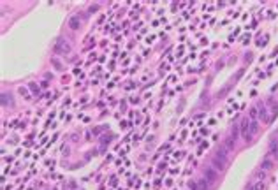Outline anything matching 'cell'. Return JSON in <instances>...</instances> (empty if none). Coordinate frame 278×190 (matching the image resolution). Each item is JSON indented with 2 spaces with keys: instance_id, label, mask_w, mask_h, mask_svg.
I'll use <instances>...</instances> for the list:
<instances>
[{
  "instance_id": "6da1fadb",
  "label": "cell",
  "mask_w": 278,
  "mask_h": 190,
  "mask_svg": "<svg viewBox=\"0 0 278 190\" xmlns=\"http://www.w3.org/2000/svg\"><path fill=\"white\" fill-rule=\"evenodd\" d=\"M204 178H206V181L211 185V183H215L217 181V178H218V171L213 165H209V167H206L204 169Z\"/></svg>"
},
{
  "instance_id": "7a4b0ae2",
  "label": "cell",
  "mask_w": 278,
  "mask_h": 190,
  "mask_svg": "<svg viewBox=\"0 0 278 190\" xmlns=\"http://www.w3.org/2000/svg\"><path fill=\"white\" fill-rule=\"evenodd\" d=\"M55 51H56V53H60V55H67V53L71 51V46H69L63 39H58V40H56V44H55Z\"/></svg>"
},
{
  "instance_id": "3957f363",
  "label": "cell",
  "mask_w": 278,
  "mask_h": 190,
  "mask_svg": "<svg viewBox=\"0 0 278 190\" xmlns=\"http://www.w3.org/2000/svg\"><path fill=\"white\" fill-rule=\"evenodd\" d=\"M255 134H257V121L255 120H250V129H248V136H246V141H250Z\"/></svg>"
},
{
  "instance_id": "277c9868",
  "label": "cell",
  "mask_w": 278,
  "mask_h": 190,
  "mask_svg": "<svg viewBox=\"0 0 278 190\" xmlns=\"http://www.w3.org/2000/svg\"><path fill=\"white\" fill-rule=\"evenodd\" d=\"M227 152H229V150H227V148H220V150L217 152V155H215V157H217V158H218L220 162H224V164H227Z\"/></svg>"
},
{
  "instance_id": "5b68a950",
  "label": "cell",
  "mask_w": 278,
  "mask_h": 190,
  "mask_svg": "<svg viewBox=\"0 0 278 190\" xmlns=\"http://www.w3.org/2000/svg\"><path fill=\"white\" fill-rule=\"evenodd\" d=\"M248 129H250V120L245 118V120L241 121V134L245 136V139H246V136H248Z\"/></svg>"
},
{
  "instance_id": "8992f818",
  "label": "cell",
  "mask_w": 278,
  "mask_h": 190,
  "mask_svg": "<svg viewBox=\"0 0 278 190\" xmlns=\"http://www.w3.org/2000/svg\"><path fill=\"white\" fill-rule=\"evenodd\" d=\"M79 25H81V19H79L78 16L71 18V21H69V27H71L72 30H78V28H79Z\"/></svg>"
},
{
  "instance_id": "52a82bcc",
  "label": "cell",
  "mask_w": 278,
  "mask_h": 190,
  "mask_svg": "<svg viewBox=\"0 0 278 190\" xmlns=\"http://www.w3.org/2000/svg\"><path fill=\"white\" fill-rule=\"evenodd\" d=\"M261 167H262V171H269V169L273 167V160H271V158H264L262 164H261Z\"/></svg>"
},
{
  "instance_id": "ba28073f",
  "label": "cell",
  "mask_w": 278,
  "mask_h": 190,
  "mask_svg": "<svg viewBox=\"0 0 278 190\" xmlns=\"http://www.w3.org/2000/svg\"><path fill=\"white\" fill-rule=\"evenodd\" d=\"M211 164H213V167H215L217 171H224V167H225V164H224V162H220L217 157L213 158V162H211Z\"/></svg>"
},
{
  "instance_id": "9c48e42d",
  "label": "cell",
  "mask_w": 278,
  "mask_h": 190,
  "mask_svg": "<svg viewBox=\"0 0 278 190\" xmlns=\"http://www.w3.org/2000/svg\"><path fill=\"white\" fill-rule=\"evenodd\" d=\"M234 143H236V139H234L232 136H231V137H227V141H225V148H227V150H232V148H234Z\"/></svg>"
},
{
  "instance_id": "30bf717a",
  "label": "cell",
  "mask_w": 278,
  "mask_h": 190,
  "mask_svg": "<svg viewBox=\"0 0 278 190\" xmlns=\"http://www.w3.org/2000/svg\"><path fill=\"white\" fill-rule=\"evenodd\" d=\"M199 190H209V183L206 181V178H202L199 181Z\"/></svg>"
},
{
  "instance_id": "8fae6325",
  "label": "cell",
  "mask_w": 278,
  "mask_h": 190,
  "mask_svg": "<svg viewBox=\"0 0 278 190\" xmlns=\"http://www.w3.org/2000/svg\"><path fill=\"white\" fill-rule=\"evenodd\" d=\"M271 153H278V141H271Z\"/></svg>"
},
{
  "instance_id": "7c38bea8",
  "label": "cell",
  "mask_w": 278,
  "mask_h": 190,
  "mask_svg": "<svg viewBox=\"0 0 278 190\" xmlns=\"http://www.w3.org/2000/svg\"><path fill=\"white\" fill-rule=\"evenodd\" d=\"M253 190H264V183H262V181H259V183H255V187H253Z\"/></svg>"
},
{
  "instance_id": "4fadbf2b",
  "label": "cell",
  "mask_w": 278,
  "mask_h": 190,
  "mask_svg": "<svg viewBox=\"0 0 278 190\" xmlns=\"http://www.w3.org/2000/svg\"><path fill=\"white\" fill-rule=\"evenodd\" d=\"M188 188H190V190H199L197 183H194V181H190V183H188Z\"/></svg>"
},
{
  "instance_id": "5bb4252c",
  "label": "cell",
  "mask_w": 278,
  "mask_h": 190,
  "mask_svg": "<svg viewBox=\"0 0 278 190\" xmlns=\"http://www.w3.org/2000/svg\"><path fill=\"white\" fill-rule=\"evenodd\" d=\"M259 115H261V118H266V109L261 106V109H259Z\"/></svg>"
},
{
  "instance_id": "9a60e30c",
  "label": "cell",
  "mask_w": 278,
  "mask_h": 190,
  "mask_svg": "<svg viewBox=\"0 0 278 190\" xmlns=\"http://www.w3.org/2000/svg\"><path fill=\"white\" fill-rule=\"evenodd\" d=\"M255 115H257V111H255V109H252V113H250V116H252V120H255Z\"/></svg>"
},
{
  "instance_id": "2e32d148",
  "label": "cell",
  "mask_w": 278,
  "mask_h": 190,
  "mask_svg": "<svg viewBox=\"0 0 278 190\" xmlns=\"http://www.w3.org/2000/svg\"><path fill=\"white\" fill-rule=\"evenodd\" d=\"M252 190H253V188H252Z\"/></svg>"
}]
</instances>
